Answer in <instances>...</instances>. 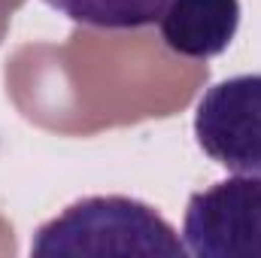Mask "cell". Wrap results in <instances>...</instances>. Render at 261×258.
Masks as SVG:
<instances>
[{"label": "cell", "mask_w": 261, "mask_h": 258, "mask_svg": "<svg viewBox=\"0 0 261 258\" xmlns=\"http://www.w3.org/2000/svg\"><path fill=\"white\" fill-rule=\"evenodd\" d=\"M240 28V0H170L158 18L164 46L192 61L222 55Z\"/></svg>", "instance_id": "4"}, {"label": "cell", "mask_w": 261, "mask_h": 258, "mask_svg": "<svg viewBox=\"0 0 261 258\" xmlns=\"http://www.w3.org/2000/svg\"><path fill=\"white\" fill-rule=\"evenodd\" d=\"M43 3L82 28L140 31L155 24L170 0H43Z\"/></svg>", "instance_id": "5"}, {"label": "cell", "mask_w": 261, "mask_h": 258, "mask_svg": "<svg viewBox=\"0 0 261 258\" xmlns=\"http://www.w3.org/2000/svg\"><path fill=\"white\" fill-rule=\"evenodd\" d=\"M195 140L219 167L261 176V70L219 79L200 94Z\"/></svg>", "instance_id": "3"}, {"label": "cell", "mask_w": 261, "mask_h": 258, "mask_svg": "<svg viewBox=\"0 0 261 258\" xmlns=\"http://www.w3.org/2000/svg\"><path fill=\"white\" fill-rule=\"evenodd\" d=\"M182 243L197 258H261V176L237 173L192 194Z\"/></svg>", "instance_id": "2"}, {"label": "cell", "mask_w": 261, "mask_h": 258, "mask_svg": "<svg viewBox=\"0 0 261 258\" xmlns=\"http://www.w3.org/2000/svg\"><path fill=\"white\" fill-rule=\"evenodd\" d=\"M31 255H186V243L155 207L94 194L40 225Z\"/></svg>", "instance_id": "1"}]
</instances>
